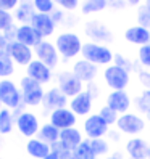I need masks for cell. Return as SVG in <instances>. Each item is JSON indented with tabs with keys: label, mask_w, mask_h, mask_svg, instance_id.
Instances as JSON below:
<instances>
[{
	"label": "cell",
	"mask_w": 150,
	"mask_h": 159,
	"mask_svg": "<svg viewBox=\"0 0 150 159\" xmlns=\"http://www.w3.org/2000/svg\"><path fill=\"white\" fill-rule=\"evenodd\" d=\"M105 159H123V156H121L119 153H113V154H110V156H107Z\"/></svg>",
	"instance_id": "45"
},
{
	"label": "cell",
	"mask_w": 150,
	"mask_h": 159,
	"mask_svg": "<svg viewBox=\"0 0 150 159\" xmlns=\"http://www.w3.org/2000/svg\"><path fill=\"white\" fill-rule=\"evenodd\" d=\"M137 64L140 68L150 69V43H147L144 47H139V50H137Z\"/></svg>",
	"instance_id": "33"
},
{
	"label": "cell",
	"mask_w": 150,
	"mask_h": 159,
	"mask_svg": "<svg viewBox=\"0 0 150 159\" xmlns=\"http://www.w3.org/2000/svg\"><path fill=\"white\" fill-rule=\"evenodd\" d=\"M26 76H29L34 80H37L39 84L45 85V84H49L52 80V69L47 66V64H44L42 61L32 60L26 66Z\"/></svg>",
	"instance_id": "18"
},
{
	"label": "cell",
	"mask_w": 150,
	"mask_h": 159,
	"mask_svg": "<svg viewBox=\"0 0 150 159\" xmlns=\"http://www.w3.org/2000/svg\"><path fill=\"white\" fill-rule=\"evenodd\" d=\"M108 5H110L108 0H84L81 5V11L82 15L99 13V11H104Z\"/></svg>",
	"instance_id": "28"
},
{
	"label": "cell",
	"mask_w": 150,
	"mask_h": 159,
	"mask_svg": "<svg viewBox=\"0 0 150 159\" xmlns=\"http://www.w3.org/2000/svg\"><path fill=\"white\" fill-rule=\"evenodd\" d=\"M136 106L140 113H144L150 119V90H142L136 98Z\"/></svg>",
	"instance_id": "30"
},
{
	"label": "cell",
	"mask_w": 150,
	"mask_h": 159,
	"mask_svg": "<svg viewBox=\"0 0 150 159\" xmlns=\"http://www.w3.org/2000/svg\"><path fill=\"white\" fill-rule=\"evenodd\" d=\"M52 18H53V21L58 24V23L63 20V11H61V10H57V8H55V11L52 13Z\"/></svg>",
	"instance_id": "43"
},
{
	"label": "cell",
	"mask_w": 150,
	"mask_h": 159,
	"mask_svg": "<svg viewBox=\"0 0 150 159\" xmlns=\"http://www.w3.org/2000/svg\"><path fill=\"white\" fill-rule=\"evenodd\" d=\"M31 26L44 37V39L53 35L55 29H57V23L53 21L52 15H45V13H36L34 18L31 20Z\"/></svg>",
	"instance_id": "19"
},
{
	"label": "cell",
	"mask_w": 150,
	"mask_h": 159,
	"mask_svg": "<svg viewBox=\"0 0 150 159\" xmlns=\"http://www.w3.org/2000/svg\"><path fill=\"white\" fill-rule=\"evenodd\" d=\"M0 145H2V140H0Z\"/></svg>",
	"instance_id": "51"
},
{
	"label": "cell",
	"mask_w": 150,
	"mask_h": 159,
	"mask_svg": "<svg viewBox=\"0 0 150 159\" xmlns=\"http://www.w3.org/2000/svg\"><path fill=\"white\" fill-rule=\"evenodd\" d=\"M150 145L140 137H133L126 143V153L131 159H147Z\"/></svg>",
	"instance_id": "22"
},
{
	"label": "cell",
	"mask_w": 150,
	"mask_h": 159,
	"mask_svg": "<svg viewBox=\"0 0 150 159\" xmlns=\"http://www.w3.org/2000/svg\"><path fill=\"white\" fill-rule=\"evenodd\" d=\"M116 129H118V132H121V134L136 137V135H139L140 132H144L145 120L140 117L139 114L126 113V114H121V116L118 117Z\"/></svg>",
	"instance_id": "7"
},
{
	"label": "cell",
	"mask_w": 150,
	"mask_h": 159,
	"mask_svg": "<svg viewBox=\"0 0 150 159\" xmlns=\"http://www.w3.org/2000/svg\"><path fill=\"white\" fill-rule=\"evenodd\" d=\"M16 129L20 135L26 137V138H34L41 130V124H39V117L31 111H20L16 114Z\"/></svg>",
	"instance_id": "6"
},
{
	"label": "cell",
	"mask_w": 150,
	"mask_h": 159,
	"mask_svg": "<svg viewBox=\"0 0 150 159\" xmlns=\"http://www.w3.org/2000/svg\"><path fill=\"white\" fill-rule=\"evenodd\" d=\"M44 159H60V156H58L57 153H55V151H52V153H50L49 156H45Z\"/></svg>",
	"instance_id": "46"
},
{
	"label": "cell",
	"mask_w": 150,
	"mask_h": 159,
	"mask_svg": "<svg viewBox=\"0 0 150 159\" xmlns=\"http://www.w3.org/2000/svg\"><path fill=\"white\" fill-rule=\"evenodd\" d=\"M124 40L131 45H137V47H144L150 43V29L144 26H129L124 31Z\"/></svg>",
	"instance_id": "20"
},
{
	"label": "cell",
	"mask_w": 150,
	"mask_h": 159,
	"mask_svg": "<svg viewBox=\"0 0 150 159\" xmlns=\"http://www.w3.org/2000/svg\"><path fill=\"white\" fill-rule=\"evenodd\" d=\"M73 74L76 76L82 84H90L95 80L97 77V72H99V66H95L94 63L84 60V58H79L74 61L73 64Z\"/></svg>",
	"instance_id": "12"
},
{
	"label": "cell",
	"mask_w": 150,
	"mask_h": 159,
	"mask_svg": "<svg viewBox=\"0 0 150 159\" xmlns=\"http://www.w3.org/2000/svg\"><path fill=\"white\" fill-rule=\"evenodd\" d=\"M115 64H118V66H121V68H124V69H128V71H131V69H136V64H133V61H129V60H126L123 55H119V53H116L115 55Z\"/></svg>",
	"instance_id": "40"
},
{
	"label": "cell",
	"mask_w": 150,
	"mask_h": 159,
	"mask_svg": "<svg viewBox=\"0 0 150 159\" xmlns=\"http://www.w3.org/2000/svg\"><path fill=\"white\" fill-rule=\"evenodd\" d=\"M20 90H21V95H23V105L31 106V108L42 105V100H44V95H45V90L42 87V84H39L29 76H23L20 79Z\"/></svg>",
	"instance_id": "3"
},
{
	"label": "cell",
	"mask_w": 150,
	"mask_h": 159,
	"mask_svg": "<svg viewBox=\"0 0 150 159\" xmlns=\"http://www.w3.org/2000/svg\"><path fill=\"white\" fill-rule=\"evenodd\" d=\"M26 153L29 154L32 159H44L45 156H49L52 153V146L49 143L42 142L41 138H29L26 143Z\"/></svg>",
	"instance_id": "23"
},
{
	"label": "cell",
	"mask_w": 150,
	"mask_h": 159,
	"mask_svg": "<svg viewBox=\"0 0 150 159\" xmlns=\"http://www.w3.org/2000/svg\"><path fill=\"white\" fill-rule=\"evenodd\" d=\"M37 138H41L42 142L49 143L52 146L57 142H60V130L55 125H52L50 122H45V124L41 125V130H39V134H37Z\"/></svg>",
	"instance_id": "26"
},
{
	"label": "cell",
	"mask_w": 150,
	"mask_h": 159,
	"mask_svg": "<svg viewBox=\"0 0 150 159\" xmlns=\"http://www.w3.org/2000/svg\"><path fill=\"white\" fill-rule=\"evenodd\" d=\"M148 132H150V127H148Z\"/></svg>",
	"instance_id": "52"
},
{
	"label": "cell",
	"mask_w": 150,
	"mask_h": 159,
	"mask_svg": "<svg viewBox=\"0 0 150 159\" xmlns=\"http://www.w3.org/2000/svg\"><path fill=\"white\" fill-rule=\"evenodd\" d=\"M15 72V63L8 55H0V79H8Z\"/></svg>",
	"instance_id": "29"
},
{
	"label": "cell",
	"mask_w": 150,
	"mask_h": 159,
	"mask_svg": "<svg viewBox=\"0 0 150 159\" xmlns=\"http://www.w3.org/2000/svg\"><path fill=\"white\" fill-rule=\"evenodd\" d=\"M82 129H84V134L89 140H94V138H104L105 135H108L110 132V125L105 122L104 119L100 117V114H90L86 117L82 124Z\"/></svg>",
	"instance_id": "10"
},
{
	"label": "cell",
	"mask_w": 150,
	"mask_h": 159,
	"mask_svg": "<svg viewBox=\"0 0 150 159\" xmlns=\"http://www.w3.org/2000/svg\"><path fill=\"white\" fill-rule=\"evenodd\" d=\"M7 55L13 60L15 64L20 66H27L34 60V48L27 47L21 42H8L7 45Z\"/></svg>",
	"instance_id": "11"
},
{
	"label": "cell",
	"mask_w": 150,
	"mask_h": 159,
	"mask_svg": "<svg viewBox=\"0 0 150 159\" xmlns=\"http://www.w3.org/2000/svg\"><path fill=\"white\" fill-rule=\"evenodd\" d=\"M82 40L76 32H61L55 37V47L60 53V57L65 60H73L78 55H81L82 50Z\"/></svg>",
	"instance_id": "2"
},
{
	"label": "cell",
	"mask_w": 150,
	"mask_h": 159,
	"mask_svg": "<svg viewBox=\"0 0 150 159\" xmlns=\"http://www.w3.org/2000/svg\"><path fill=\"white\" fill-rule=\"evenodd\" d=\"M92 159H100V157H92Z\"/></svg>",
	"instance_id": "50"
},
{
	"label": "cell",
	"mask_w": 150,
	"mask_h": 159,
	"mask_svg": "<svg viewBox=\"0 0 150 159\" xmlns=\"http://www.w3.org/2000/svg\"><path fill=\"white\" fill-rule=\"evenodd\" d=\"M7 45H8V40L3 32H0V55H7Z\"/></svg>",
	"instance_id": "42"
},
{
	"label": "cell",
	"mask_w": 150,
	"mask_h": 159,
	"mask_svg": "<svg viewBox=\"0 0 150 159\" xmlns=\"http://www.w3.org/2000/svg\"><path fill=\"white\" fill-rule=\"evenodd\" d=\"M2 108H3V106H2V103H0V111H2Z\"/></svg>",
	"instance_id": "48"
},
{
	"label": "cell",
	"mask_w": 150,
	"mask_h": 159,
	"mask_svg": "<svg viewBox=\"0 0 150 159\" xmlns=\"http://www.w3.org/2000/svg\"><path fill=\"white\" fill-rule=\"evenodd\" d=\"M137 24L150 29V13L145 10L144 5H140L139 10H137Z\"/></svg>",
	"instance_id": "38"
},
{
	"label": "cell",
	"mask_w": 150,
	"mask_h": 159,
	"mask_svg": "<svg viewBox=\"0 0 150 159\" xmlns=\"http://www.w3.org/2000/svg\"><path fill=\"white\" fill-rule=\"evenodd\" d=\"M57 82H58L57 87H58L68 98L76 97L78 93H81V92L86 90V89H84V84H82L76 76H74L73 71H61V72H58Z\"/></svg>",
	"instance_id": "8"
},
{
	"label": "cell",
	"mask_w": 150,
	"mask_h": 159,
	"mask_svg": "<svg viewBox=\"0 0 150 159\" xmlns=\"http://www.w3.org/2000/svg\"><path fill=\"white\" fill-rule=\"evenodd\" d=\"M13 127H16V117L13 111L8 108H2V111H0V135L12 134Z\"/></svg>",
	"instance_id": "27"
},
{
	"label": "cell",
	"mask_w": 150,
	"mask_h": 159,
	"mask_svg": "<svg viewBox=\"0 0 150 159\" xmlns=\"http://www.w3.org/2000/svg\"><path fill=\"white\" fill-rule=\"evenodd\" d=\"M81 57L84 60H87L94 63L95 66H110L115 60V53L111 52V48L105 43H99V42H84L82 43V50H81Z\"/></svg>",
	"instance_id": "1"
},
{
	"label": "cell",
	"mask_w": 150,
	"mask_h": 159,
	"mask_svg": "<svg viewBox=\"0 0 150 159\" xmlns=\"http://www.w3.org/2000/svg\"><path fill=\"white\" fill-rule=\"evenodd\" d=\"M90 146H92V151H94V156L95 157L105 156L110 151V145H108V142L105 138H94V140H90Z\"/></svg>",
	"instance_id": "31"
},
{
	"label": "cell",
	"mask_w": 150,
	"mask_h": 159,
	"mask_svg": "<svg viewBox=\"0 0 150 159\" xmlns=\"http://www.w3.org/2000/svg\"><path fill=\"white\" fill-rule=\"evenodd\" d=\"M134 71L137 72V79L140 82V85L144 87V90H150V69L140 68L139 64H137Z\"/></svg>",
	"instance_id": "37"
},
{
	"label": "cell",
	"mask_w": 150,
	"mask_h": 159,
	"mask_svg": "<svg viewBox=\"0 0 150 159\" xmlns=\"http://www.w3.org/2000/svg\"><path fill=\"white\" fill-rule=\"evenodd\" d=\"M104 80L111 90H126L131 82V71L113 63L104 69Z\"/></svg>",
	"instance_id": "5"
},
{
	"label": "cell",
	"mask_w": 150,
	"mask_h": 159,
	"mask_svg": "<svg viewBox=\"0 0 150 159\" xmlns=\"http://www.w3.org/2000/svg\"><path fill=\"white\" fill-rule=\"evenodd\" d=\"M34 55H36V60L42 61L50 69H55L60 63V53L57 50V47H55V43H52L49 40H42L34 48Z\"/></svg>",
	"instance_id": "9"
},
{
	"label": "cell",
	"mask_w": 150,
	"mask_h": 159,
	"mask_svg": "<svg viewBox=\"0 0 150 159\" xmlns=\"http://www.w3.org/2000/svg\"><path fill=\"white\" fill-rule=\"evenodd\" d=\"M82 134L81 130L76 129V127H70V129H65V130H60V143L66 148V149H71L74 151L81 143H82Z\"/></svg>",
	"instance_id": "24"
},
{
	"label": "cell",
	"mask_w": 150,
	"mask_h": 159,
	"mask_svg": "<svg viewBox=\"0 0 150 159\" xmlns=\"http://www.w3.org/2000/svg\"><path fill=\"white\" fill-rule=\"evenodd\" d=\"M18 5H20V0H0V10H5V11L16 10Z\"/></svg>",
	"instance_id": "41"
},
{
	"label": "cell",
	"mask_w": 150,
	"mask_h": 159,
	"mask_svg": "<svg viewBox=\"0 0 150 159\" xmlns=\"http://www.w3.org/2000/svg\"><path fill=\"white\" fill-rule=\"evenodd\" d=\"M147 159H150V149H148V157H147Z\"/></svg>",
	"instance_id": "49"
},
{
	"label": "cell",
	"mask_w": 150,
	"mask_h": 159,
	"mask_svg": "<svg viewBox=\"0 0 150 159\" xmlns=\"http://www.w3.org/2000/svg\"><path fill=\"white\" fill-rule=\"evenodd\" d=\"M76 120H78V116L74 114L68 106L55 109V111H52L50 116H49V122L52 125H55L58 130H65V129L74 127V125H76Z\"/></svg>",
	"instance_id": "14"
},
{
	"label": "cell",
	"mask_w": 150,
	"mask_h": 159,
	"mask_svg": "<svg viewBox=\"0 0 150 159\" xmlns=\"http://www.w3.org/2000/svg\"><path fill=\"white\" fill-rule=\"evenodd\" d=\"M15 26V18L10 11H5V10H0V32H5L8 31L10 27Z\"/></svg>",
	"instance_id": "36"
},
{
	"label": "cell",
	"mask_w": 150,
	"mask_h": 159,
	"mask_svg": "<svg viewBox=\"0 0 150 159\" xmlns=\"http://www.w3.org/2000/svg\"><path fill=\"white\" fill-rule=\"evenodd\" d=\"M42 40H45V39L34 29L31 24L16 26V42H21L27 47H31V48H36Z\"/></svg>",
	"instance_id": "17"
},
{
	"label": "cell",
	"mask_w": 150,
	"mask_h": 159,
	"mask_svg": "<svg viewBox=\"0 0 150 159\" xmlns=\"http://www.w3.org/2000/svg\"><path fill=\"white\" fill-rule=\"evenodd\" d=\"M105 105L110 106L111 109H115L119 116L126 114L131 108V97L128 95L126 90H111L107 95Z\"/></svg>",
	"instance_id": "16"
},
{
	"label": "cell",
	"mask_w": 150,
	"mask_h": 159,
	"mask_svg": "<svg viewBox=\"0 0 150 159\" xmlns=\"http://www.w3.org/2000/svg\"><path fill=\"white\" fill-rule=\"evenodd\" d=\"M74 156H76L78 159H92L95 157L94 156V151H92V146H90V140H82V143L74 149Z\"/></svg>",
	"instance_id": "32"
},
{
	"label": "cell",
	"mask_w": 150,
	"mask_h": 159,
	"mask_svg": "<svg viewBox=\"0 0 150 159\" xmlns=\"http://www.w3.org/2000/svg\"><path fill=\"white\" fill-rule=\"evenodd\" d=\"M84 32H86L87 37H90L92 42H99V43L110 42L111 39H113L110 29L105 24H102L100 21H89V23H86Z\"/></svg>",
	"instance_id": "21"
},
{
	"label": "cell",
	"mask_w": 150,
	"mask_h": 159,
	"mask_svg": "<svg viewBox=\"0 0 150 159\" xmlns=\"http://www.w3.org/2000/svg\"><path fill=\"white\" fill-rule=\"evenodd\" d=\"M55 5L60 7V10H66V11H74L79 7V0H53Z\"/></svg>",
	"instance_id": "39"
},
{
	"label": "cell",
	"mask_w": 150,
	"mask_h": 159,
	"mask_svg": "<svg viewBox=\"0 0 150 159\" xmlns=\"http://www.w3.org/2000/svg\"><path fill=\"white\" fill-rule=\"evenodd\" d=\"M0 103L12 111H18L23 105L21 90L10 79H0Z\"/></svg>",
	"instance_id": "4"
},
{
	"label": "cell",
	"mask_w": 150,
	"mask_h": 159,
	"mask_svg": "<svg viewBox=\"0 0 150 159\" xmlns=\"http://www.w3.org/2000/svg\"><path fill=\"white\" fill-rule=\"evenodd\" d=\"M36 8L32 5V2H27V0H23V2L18 5V8L15 10V20L20 21L21 24H31V20L36 15Z\"/></svg>",
	"instance_id": "25"
},
{
	"label": "cell",
	"mask_w": 150,
	"mask_h": 159,
	"mask_svg": "<svg viewBox=\"0 0 150 159\" xmlns=\"http://www.w3.org/2000/svg\"><path fill=\"white\" fill-rule=\"evenodd\" d=\"M92 106H94V97L87 90H84L78 93L76 97L70 98V103H68V108L76 116H90Z\"/></svg>",
	"instance_id": "13"
},
{
	"label": "cell",
	"mask_w": 150,
	"mask_h": 159,
	"mask_svg": "<svg viewBox=\"0 0 150 159\" xmlns=\"http://www.w3.org/2000/svg\"><path fill=\"white\" fill-rule=\"evenodd\" d=\"M37 13L52 15L55 11V2L53 0H31Z\"/></svg>",
	"instance_id": "34"
},
{
	"label": "cell",
	"mask_w": 150,
	"mask_h": 159,
	"mask_svg": "<svg viewBox=\"0 0 150 159\" xmlns=\"http://www.w3.org/2000/svg\"><path fill=\"white\" fill-rule=\"evenodd\" d=\"M70 103V98L65 95V93L58 89V87H52L45 92L44 100H42V106L47 111H55V109H60V108H66Z\"/></svg>",
	"instance_id": "15"
},
{
	"label": "cell",
	"mask_w": 150,
	"mask_h": 159,
	"mask_svg": "<svg viewBox=\"0 0 150 159\" xmlns=\"http://www.w3.org/2000/svg\"><path fill=\"white\" fill-rule=\"evenodd\" d=\"M124 3L129 7H140L142 5V0H124Z\"/></svg>",
	"instance_id": "44"
},
{
	"label": "cell",
	"mask_w": 150,
	"mask_h": 159,
	"mask_svg": "<svg viewBox=\"0 0 150 159\" xmlns=\"http://www.w3.org/2000/svg\"><path fill=\"white\" fill-rule=\"evenodd\" d=\"M99 114H100V117L105 120V122L108 124V125H116V122H118V117H119V114L116 113L115 109H111L110 106H107V105H104L100 108V111H99Z\"/></svg>",
	"instance_id": "35"
},
{
	"label": "cell",
	"mask_w": 150,
	"mask_h": 159,
	"mask_svg": "<svg viewBox=\"0 0 150 159\" xmlns=\"http://www.w3.org/2000/svg\"><path fill=\"white\" fill-rule=\"evenodd\" d=\"M142 5H144V7H145V10H147V11H148V13H150V0H145V2H144V3H142Z\"/></svg>",
	"instance_id": "47"
}]
</instances>
